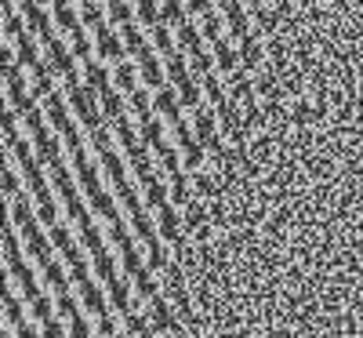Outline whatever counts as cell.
<instances>
[{
  "label": "cell",
  "instance_id": "obj_24",
  "mask_svg": "<svg viewBox=\"0 0 363 338\" xmlns=\"http://www.w3.org/2000/svg\"><path fill=\"white\" fill-rule=\"evenodd\" d=\"M174 40H178V51H186L189 58L203 51V33H200V26H196L193 18H189L186 26H178V33H174Z\"/></svg>",
  "mask_w": 363,
  "mask_h": 338
},
{
  "label": "cell",
  "instance_id": "obj_18",
  "mask_svg": "<svg viewBox=\"0 0 363 338\" xmlns=\"http://www.w3.org/2000/svg\"><path fill=\"white\" fill-rule=\"evenodd\" d=\"M48 48V62L55 66V73L58 77H73V73H80L77 70V55H73V48L69 44H62V40H51V44H44Z\"/></svg>",
  "mask_w": 363,
  "mask_h": 338
},
{
  "label": "cell",
  "instance_id": "obj_1",
  "mask_svg": "<svg viewBox=\"0 0 363 338\" xmlns=\"http://www.w3.org/2000/svg\"><path fill=\"white\" fill-rule=\"evenodd\" d=\"M99 160H102V168H106V178L113 182V193H116L120 207H124V214L131 219V229H135V236L145 244V251H149V248H157V244H160L157 222L149 219V211H145V200H142V193L135 190V182L128 178V164H124V157H120L116 149H102V153H99Z\"/></svg>",
  "mask_w": 363,
  "mask_h": 338
},
{
  "label": "cell",
  "instance_id": "obj_19",
  "mask_svg": "<svg viewBox=\"0 0 363 338\" xmlns=\"http://www.w3.org/2000/svg\"><path fill=\"white\" fill-rule=\"evenodd\" d=\"M153 106H157V113H160V120H167V124H178L182 120V95L167 84V87H160V91H153Z\"/></svg>",
  "mask_w": 363,
  "mask_h": 338
},
{
  "label": "cell",
  "instance_id": "obj_52",
  "mask_svg": "<svg viewBox=\"0 0 363 338\" xmlns=\"http://www.w3.org/2000/svg\"><path fill=\"white\" fill-rule=\"evenodd\" d=\"M55 302H58V313H62L66 320H73V317H80V302H77V298H73L69 291H62V295H58Z\"/></svg>",
  "mask_w": 363,
  "mask_h": 338
},
{
  "label": "cell",
  "instance_id": "obj_17",
  "mask_svg": "<svg viewBox=\"0 0 363 338\" xmlns=\"http://www.w3.org/2000/svg\"><path fill=\"white\" fill-rule=\"evenodd\" d=\"M149 153H153V149H149L145 142H135V146H128V149H124V160L131 164V171L138 175L142 186H145L149 178H157V168H153V160H149Z\"/></svg>",
  "mask_w": 363,
  "mask_h": 338
},
{
  "label": "cell",
  "instance_id": "obj_6",
  "mask_svg": "<svg viewBox=\"0 0 363 338\" xmlns=\"http://www.w3.org/2000/svg\"><path fill=\"white\" fill-rule=\"evenodd\" d=\"M22 120L29 128V138H33V149H37L40 164H48V168L62 164V146H58V138L51 131V120H44V109H29Z\"/></svg>",
  "mask_w": 363,
  "mask_h": 338
},
{
  "label": "cell",
  "instance_id": "obj_3",
  "mask_svg": "<svg viewBox=\"0 0 363 338\" xmlns=\"http://www.w3.org/2000/svg\"><path fill=\"white\" fill-rule=\"evenodd\" d=\"M109 240L116 244L128 280H135V295L145 298V302H149V298H157L160 291H157V280H153V269H149V262L142 258V251H138L135 236L128 233V226H124V222H113V226H109Z\"/></svg>",
  "mask_w": 363,
  "mask_h": 338
},
{
  "label": "cell",
  "instance_id": "obj_43",
  "mask_svg": "<svg viewBox=\"0 0 363 338\" xmlns=\"http://www.w3.org/2000/svg\"><path fill=\"white\" fill-rule=\"evenodd\" d=\"M80 244L87 248V255H102V251H109V244L102 240V233H99V226H95V222L80 229Z\"/></svg>",
  "mask_w": 363,
  "mask_h": 338
},
{
  "label": "cell",
  "instance_id": "obj_41",
  "mask_svg": "<svg viewBox=\"0 0 363 338\" xmlns=\"http://www.w3.org/2000/svg\"><path fill=\"white\" fill-rule=\"evenodd\" d=\"M106 11H109V22H113V26H128V22L138 18V15L131 11V0H106Z\"/></svg>",
  "mask_w": 363,
  "mask_h": 338
},
{
  "label": "cell",
  "instance_id": "obj_9",
  "mask_svg": "<svg viewBox=\"0 0 363 338\" xmlns=\"http://www.w3.org/2000/svg\"><path fill=\"white\" fill-rule=\"evenodd\" d=\"M149 324H153V331H160V334H182V317L171 305V298H164V295L149 298Z\"/></svg>",
  "mask_w": 363,
  "mask_h": 338
},
{
  "label": "cell",
  "instance_id": "obj_31",
  "mask_svg": "<svg viewBox=\"0 0 363 338\" xmlns=\"http://www.w3.org/2000/svg\"><path fill=\"white\" fill-rule=\"evenodd\" d=\"M15 62H18L22 70H33V66L40 62V48H37V40L29 37V33H22V37L15 40Z\"/></svg>",
  "mask_w": 363,
  "mask_h": 338
},
{
  "label": "cell",
  "instance_id": "obj_34",
  "mask_svg": "<svg viewBox=\"0 0 363 338\" xmlns=\"http://www.w3.org/2000/svg\"><path fill=\"white\" fill-rule=\"evenodd\" d=\"M40 273H44V284H48L55 295L69 291V276H66V269H62V266H58V258H51L48 266H40Z\"/></svg>",
  "mask_w": 363,
  "mask_h": 338
},
{
  "label": "cell",
  "instance_id": "obj_47",
  "mask_svg": "<svg viewBox=\"0 0 363 338\" xmlns=\"http://www.w3.org/2000/svg\"><path fill=\"white\" fill-rule=\"evenodd\" d=\"M182 160H186V171H200L203 168V160H207V146L196 138V142H189L186 149H182Z\"/></svg>",
  "mask_w": 363,
  "mask_h": 338
},
{
  "label": "cell",
  "instance_id": "obj_51",
  "mask_svg": "<svg viewBox=\"0 0 363 338\" xmlns=\"http://www.w3.org/2000/svg\"><path fill=\"white\" fill-rule=\"evenodd\" d=\"M171 128H174V142H178V149H186L189 142H196V131H193V124H189L186 116H182L178 124H171Z\"/></svg>",
  "mask_w": 363,
  "mask_h": 338
},
{
  "label": "cell",
  "instance_id": "obj_46",
  "mask_svg": "<svg viewBox=\"0 0 363 338\" xmlns=\"http://www.w3.org/2000/svg\"><path fill=\"white\" fill-rule=\"evenodd\" d=\"M124 331H128V334H135V338L153 334V324H149V313H138V310H131V313L124 317Z\"/></svg>",
  "mask_w": 363,
  "mask_h": 338
},
{
  "label": "cell",
  "instance_id": "obj_61",
  "mask_svg": "<svg viewBox=\"0 0 363 338\" xmlns=\"http://www.w3.org/2000/svg\"><path fill=\"white\" fill-rule=\"evenodd\" d=\"M218 4V11H225V8H233V4H240V0H215Z\"/></svg>",
  "mask_w": 363,
  "mask_h": 338
},
{
  "label": "cell",
  "instance_id": "obj_44",
  "mask_svg": "<svg viewBox=\"0 0 363 338\" xmlns=\"http://www.w3.org/2000/svg\"><path fill=\"white\" fill-rule=\"evenodd\" d=\"M80 18H84L87 29H102L109 22V11L99 8V0H87V4H80Z\"/></svg>",
  "mask_w": 363,
  "mask_h": 338
},
{
  "label": "cell",
  "instance_id": "obj_2",
  "mask_svg": "<svg viewBox=\"0 0 363 338\" xmlns=\"http://www.w3.org/2000/svg\"><path fill=\"white\" fill-rule=\"evenodd\" d=\"M4 149L15 157V164H18L22 178H26L29 197H33V207H37V219H40L48 229L58 226V204H55V193H51V186H48V178H44V164H40V157H37V149H29L26 138H18L15 146H4Z\"/></svg>",
  "mask_w": 363,
  "mask_h": 338
},
{
  "label": "cell",
  "instance_id": "obj_45",
  "mask_svg": "<svg viewBox=\"0 0 363 338\" xmlns=\"http://www.w3.org/2000/svg\"><path fill=\"white\" fill-rule=\"evenodd\" d=\"M120 37H124V44H128L131 58H135L138 51H145V48H149V44H145V37H142V29H138V18H135V22H128V26H120Z\"/></svg>",
  "mask_w": 363,
  "mask_h": 338
},
{
  "label": "cell",
  "instance_id": "obj_50",
  "mask_svg": "<svg viewBox=\"0 0 363 338\" xmlns=\"http://www.w3.org/2000/svg\"><path fill=\"white\" fill-rule=\"evenodd\" d=\"M55 310H58V302H51L48 295H40L37 302H29V313H33L40 324H48V320H55Z\"/></svg>",
  "mask_w": 363,
  "mask_h": 338
},
{
  "label": "cell",
  "instance_id": "obj_15",
  "mask_svg": "<svg viewBox=\"0 0 363 338\" xmlns=\"http://www.w3.org/2000/svg\"><path fill=\"white\" fill-rule=\"evenodd\" d=\"M106 295H109V305L120 317H128L131 310H138V295H131V280H124V276H116L113 284H106Z\"/></svg>",
  "mask_w": 363,
  "mask_h": 338
},
{
  "label": "cell",
  "instance_id": "obj_63",
  "mask_svg": "<svg viewBox=\"0 0 363 338\" xmlns=\"http://www.w3.org/2000/svg\"><path fill=\"white\" fill-rule=\"evenodd\" d=\"M116 338H128V334H116Z\"/></svg>",
  "mask_w": 363,
  "mask_h": 338
},
{
  "label": "cell",
  "instance_id": "obj_10",
  "mask_svg": "<svg viewBox=\"0 0 363 338\" xmlns=\"http://www.w3.org/2000/svg\"><path fill=\"white\" fill-rule=\"evenodd\" d=\"M135 62H138V73H142V87L160 91V87L171 84V80H167V66H160V55H157L153 48L138 51V55H135Z\"/></svg>",
  "mask_w": 363,
  "mask_h": 338
},
{
  "label": "cell",
  "instance_id": "obj_12",
  "mask_svg": "<svg viewBox=\"0 0 363 338\" xmlns=\"http://www.w3.org/2000/svg\"><path fill=\"white\" fill-rule=\"evenodd\" d=\"M225 87H229V99L240 102V106L258 102V84H255V73H247V70L229 73V77H225Z\"/></svg>",
  "mask_w": 363,
  "mask_h": 338
},
{
  "label": "cell",
  "instance_id": "obj_39",
  "mask_svg": "<svg viewBox=\"0 0 363 338\" xmlns=\"http://www.w3.org/2000/svg\"><path fill=\"white\" fill-rule=\"evenodd\" d=\"M4 200H15L18 193H22V182H18V171H15V157L4 149Z\"/></svg>",
  "mask_w": 363,
  "mask_h": 338
},
{
  "label": "cell",
  "instance_id": "obj_25",
  "mask_svg": "<svg viewBox=\"0 0 363 338\" xmlns=\"http://www.w3.org/2000/svg\"><path fill=\"white\" fill-rule=\"evenodd\" d=\"M113 80H116V91H124V95H131V91L142 87V73H138V62H116L113 70Z\"/></svg>",
  "mask_w": 363,
  "mask_h": 338
},
{
  "label": "cell",
  "instance_id": "obj_29",
  "mask_svg": "<svg viewBox=\"0 0 363 338\" xmlns=\"http://www.w3.org/2000/svg\"><path fill=\"white\" fill-rule=\"evenodd\" d=\"M193 15H189V4H186V0H160V22L164 26H186Z\"/></svg>",
  "mask_w": 363,
  "mask_h": 338
},
{
  "label": "cell",
  "instance_id": "obj_23",
  "mask_svg": "<svg viewBox=\"0 0 363 338\" xmlns=\"http://www.w3.org/2000/svg\"><path fill=\"white\" fill-rule=\"evenodd\" d=\"M211 51H215V62H218V73H222V77H229V73L240 70V51L233 48L229 37H222L218 44H211Z\"/></svg>",
  "mask_w": 363,
  "mask_h": 338
},
{
  "label": "cell",
  "instance_id": "obj_32",
  "mask_svg": "<svg viewBox=\"0 0 363 338\" xmlns=\"http://www.w3.org/2000/svg\"><path fill=\"white\" fill-rule=\"evenodd\" d=\"M128 109H131V106H128V95H124V91L113 87L109 95H102V116L109 120V124H116L120 116H128Z\"/></svg>",
  "mask_w": 363,
  "mask_h": 338
},
{
  "label": "cell",
  "instance_id": "obj_60",
  "mask_svg": "<svg viewBox=\"0 0 363 338\" xmlns=\"http://www.w3.org/2000/svg\"><path fill=\"white\" fill-rule=\"evenodd\" d=\"M244 8L255 15V11H258V8H265V4H262V0H244Z\"/></svg>",
  "mask_w": 363,
  "mask_h": 338
},
{
  "label": "cell",
  "instance_id": "obj_28",
  "mask_svg": "<svg viewBox=\"0 0 363 338\" xmlns=\"http://www.w3.org/2000/svg\"><path fill=\"white\" fill-rule=\"evenodd\" d=\"M138 128H142V142L153 149V153H160L167 146V120L153 116V120H145V124H138Z\"/></svg>",
  "mask_w": 363,
  "mask_h": 338
},
{
  "label": "cell",
  "instance_id": "obj_37",
  "mask_svg": "<svg viewBox=\"0 0 363 338\" xmlns=\"http://www.w3.org/2000/svg\"><path fill=\"white\" fill-rule=\"evenodd\" d=\"M182 219H186V229H189V233L203 229V226H207V207H203V200L193 197L186 207H182Z\"/></svg>",
  "mask_w": 363,
  "mask_h": 338
},
{
  "label": "cell",
  "instance_id": "obj_55",
  "mask_svg": "<svg viewBox=\"0 0 363 338\" xmlns=\"http://www.w3.org/2000/svg\"><path fill=\"white\" fill-rule=\"evenodd\" d=\"M291 120H294L298 128H301V124H309V120H313V106H309L306 99H298V102H294V116H291Z\"/></svg>",
  "mask_w": 363,
  "mask_h": 338
},
{
  "label": "cell",
  "instance_id": "obj_7",
  "mask_svg": "<svg viewBox=\"0 0 363 338\" xmlns=\"http://www.w3.org/2000/svg\"><path fill=\"white\" fill-rule=\"evenodd\" d=\"M44 113H48V120H51V128L62 135V142H66V149L69 153H77V149H84V135H80V124L69 116V99H66V91L62 95H48L44 99Z\"/></svg>",
  "mask_w": 363,
  "mask_h": 338
},
{
  "label": "cell",
  "instance_id": "obj_21",
  "mask_svg": "<svg viewBox=\"0 0 363 338\" xmlns=\"http://www.w3.org/2000/svg\"><path fill=\"white\" fill-rule=\"evenodd\" d=\"M80 302H84V310L91 313V317H109L113 313V305H109V295H102V288L95 284V280H87L84 288H80Z\"/></svg>",
  "mask_w": 363,
  "mask_h": 338
},
{
  "label": "cell",
  "instance_id": "obj_11",
  "mask_svg": "<svg viewBox=\"0 0 363 338\" xmlns=\"http://www.w3.org/2000/svg\"><path fill=\"white\" fill-rule=\"evenodd\" d=\"M95 51L102 55V62H124V58H128L124 37H120L109 22H106L102 29H95Z\"/></svg>",
  "mask_w": 363,
  "mask_h": 338
},
{
  "label": "cell",
  "instance_id": "obj_36",
  "mask_svg": "<svg viewBox=\"0 0 363 338\" xmlns=\"http://www.w3.org/2000/svg\"><path fill=\"white\" fill-rule=\"evenodd\" d=\"M84 29H87V26H80V29H73V33H69V48H73V55H77V62H87V58L99 55V51H95V40H91Z\"/></svg>",
  "mask_w": 363,
  "mask_h": 338
},
{
  "label": "cell",
  "instance_id": "obj_62",
  "mask_svg": "<svg viewBox=\"0 0 363 338\" xmlns=\"http://www.w3.org/2000/svg\"><path fill=\"white\" fill-rule=\"evenodd\" d=\"M44 4H58V0H44Z\"/></svg>",
  "mask_w": 363,
  "mask_h": 338
},
{
  "label": "cell",
  "instance_id": "obj_48",
  "mask_svg": "<svg viewBox=\"0 0 363 338\" xmlns=\"http://www.w3.org/2000/svg\"><path fill=\"white\" fill-rule=\"evenodd\" d=\"M135 15H138V22L142 26H160V4L157 0H135Z\"/></svg>",
  "mask_w": 363,
  "mask_h": 338
},
{
  "label": "cell",
  "instance_id": "obj_4",
  "mask_svg": "<svg viewBox=\"0 0 363 338\" xmlns=\"http://www.w3.org/2000/svg\"><path fill=\"white\" fill-rule=\"evenodd\" d=\"M69 157H73V175H77V182H80V190H84L91 211L102 214L109 226H113V222H124V219H120V207H116V197L102 186L99 168H95V160L87 157V149H77V153H69Z\"/></svg>",
  "mask_w": 363,
  "mask_h": 338
},
{
  "label": "cell",
  "instance_id": "obj_20",
  "mask_svg": "<svg viewBox=\"0 0 363 338\" xmlns=\"http://www.w3.org/2000/svg\"><path fill=\"white\" fill-rule=\"evenodd\" d=\"M218 113H215V106H196L193 109V131H196V138L207 146L211 138H218Z\"/></svg>",
  "mask_w": 363,
  "mask_h": 338
},
{
  "label": "cell",
  "instance_id": "obj_8",
  "mask_svg": "<svg viewBox=\"0 0 363 338\" xmlns=\"http://www.w3.org/2000/svg\"><path fill=\"white\" fill-rule=\"evenodd\" d=\"M48 236H51V244H55V251L66 258V266H69V276L77 280V288H84L87 280H91V269H87V258H84V248L73 240V233H69V226H51L48 229Z\"/></svg>",
  "mask_w": 363,
  "mask_h": 338
},
{
  "label": "cell",
  "instance_id": "obj_13",
  "mask_svg": "<svg viewBox=\"0 0 363 338\" xmlns=\"http://www.w3.org/2000/svg\"><path fill=\"white\" fill-rule=\"evenodd\" d=\"M84 84L95 91V95L102 99V95H109V91L116 87V80H113V73L106 70V62H99V58H87L84 62Z\"/></svg>",
  "mask_w": 363,
  "mask_h": 338
},
{
  "label": "cell",
  "instance_id": "obj_56",
  "mask_svg": "<svg viewBox=\"0 0 363 338\" xmlns=\"http://www.w3.org/2000/svg\"><path fill=\"white\" fill-rule=\"evenodd\" d=\"M95 331H99L102 338H116V334H120V331H116V320H113V313H109V317H99V320H95Z\"/></svg>",
  "mask_w": 363,
  "mask_h": 338
},
{
  "label": "cell",
  "instance_id": "obj_33",
  "mask_svg": "<svg viewBox=\"0 0 363 338\" xmlns=\"http://www.w3.org/2000/svg\"><path fill=\"white\" fill-rule=\"evenodd\" d=\"M200 33H203L207 44H218V40L225 37V15H222V11L203 15V18H200Z\"/></svg>",
  "mask_w": 363,
  "mask_h": 338
},
{
  "label": "cell",
  "instance_id": "obj_26",
  "mask_svg": "<svg viewBox=\"0 0 363 338\" xmlns=\"http://www.w3.org/2000/svg\"><path fill=\"white\" fill-rule=\"evenodd\" d=\"M51 15H55V26L62 29V33L69 37L73 29H80L84 26V18H80V11L69 4V0H58V4H51Z\"/></svg>",
  "mask_w": 363,
  "mask_h": 338
},
{
  "label": "cell",
  "instance_id": "obj_16",
  "mask_svg": "<svg viewBox=\"0 0 363 338\" xmlns=\"http://www.w3.org/2000/svg\"><path fill=\"white\" fill-rule=\"evenodd\" d=\"M222 15H225V33H229L236 44L251 37V22H255V18H251V11L244 8V0H240V4H233V8H225Z\"/></svg>",
  "mask_w": 363,
  "mask_h": 338
},
{
  "label": "cell",
  "instance_id": "obj_54",
  "mask_svg": "<svg viewBox=\"0 0 363 338\" xmlns=\"http://www.w3.org/2000/svg\"><path fill=\"white\" fill-rule=\"evenodd\" d=\"M66 327H69V338H95V331H91V324H87L84 317L66 320Z\"/></svg>",
  "mask_w": 363,
  "mask_h": 338
},
{
  "label": "cell",
  "instance_id": "obj_14",
  "mask_svg": "<svg viewBox=\"0 0 363 338\" xmlns=\"http://www.w3.org/2000/svg\"><path fill=\"white\" fill-rule=\"evenodd\" d=\"M0 298H4V324L8 327H22L26 324V305L15 295V284H11V273L8 269H4V288H0Z\"/></svg>",
  "mask_w": 363,
  "mask_h": 338
},
{
  "label": "cell",
  "instance_id": "obj_40",
  "mask_svg": "<svg viewBox=\"0 0 363 338\" xmlns=\"http://www.w3.org/2000/svg\"><path fill=\"white\" fill-rule=\"evenodd\" d=\"M149 33H153V51L157 55H164V58H171L174 51H178V40L171 37V29L160 22V26H153V29H149Z\"/></svg>",
  "mask_w": 363,
  "mask_h": 338
},
{
  "label": "cell",
  "instance_id": "obj_64",
  "mask_svg": "<svg viewBox=\"0 0 363 338\" xmlns=\"http://www.w3.org/2000/svg\"><path fill=\"white\" fill-rule=\"evenodd\" d=\"M80 4H87V0H80Z\"/></svg>",
  "mask_w": 363,
  "mask_h": 338
},
{
  "label": "cell",
  "instance_id": "obj_38",
  "mask_svg": "<svg viewBox=\"0 0 363 338\" xmlns=\"http://www.w3.org/2000/svg\"><path fill=\"white\" fill-rule=\"evenodd\" d=\"M193 193H196L200 200H215V197H218V182H215V175H211L207 168L193 171Z\"/></svg>",
  "mask_w": 363,
  "mask_h": 338
},
{
  "label": "cell",
  "instance_id": "obj_42",
  "mask_svg": "<svg viewBox=\"0 0 363 338\" xmlns=\"http://www.w3.org/2000/svg\"><path fill=\"white\" fill-rule=\"evenodd\" d=\"M91 269H95V276L99 280H106V284H113L116 280V262H113V255L109 251H102V255H91Z\"/></svg>",
  "mask_w": 363,
  "mask_h": 338
},
{
  "label": "cell",
  "instance_id": "obj_57",
  "mask_svg": "<svg viewBox=\"0 0 363 338\" xmlns=\"http://www.w3.org/2000/svg\"><path fill=\"white\" fill-rule=\"evenodd\" d=\"M269 153H272V146H269V138H265V135H258V138L251 142V157H255V160H265V157H269Z\"/></svg>",
  "mask_w": 363,
  "mask_h": 338
},
{
  "label": "cell",
  "instance_id": "obj_27",
  "mask_svg": "<svg viewBox=\"0 0 363 338\" xmlns=\"http://www.w3.org/2000/svg\"><path fill=\"white\" fill-rule=\"evenodd\" d=\"M55 66L51 62H37L33 66V99H48V95H55Z\"/></svg>",
  "mask_w": 363,
  "mask_h": 338
},
{
  "label": "cell",
  "instance_id": "obj_58",
  "mask_svg": "<svg viewBox=\"0 0 363 338\" xmlns=\"http://www.w3.org/2000/svg\"><path fill=\"white\" fill-rule=\"evenodd\" d=\"M186 4H189V15H211V11H215V0H186Z\"/></svg>",
  "mask_w": 363,
  "mask_h": 338
},
{
  "label": "cell",
  "instance_id": "obj_30",
  "mask_svg": "<svg viewBox=\"0 0 363 338\" xmlns=\"http://www.w3.org/2000/svg\"><path fill=\"white\" fill-rule=\"evenodd\" d=\"M128 106H131V113H135L138 124H145V120H153V116H157V106H153V99H149V87L131 91V95H128Z\"/></svg>",
  "mask_w": 363,
  "mask_h": 338
},
{
  "label": "cell",
  "instance_id": "obj_35",
  "mask_svg": "<svg viewBox=\"0 0 363 338\" xmlns=\"http://www.w3.org/2000/svg\"><path fill=\"white\" fill-rule=\"evenodd\" d=\"M167 186H171V200L178 204V207H186L196 193H193V186H189V175L186 171H178V175H171L167 178Z\"/></svg>",
  "mask_w": 363,
  "mask_h": 338
},
{
  "label": "cell",
  "instance_id": "obj_53",
  "mask_svg": "<svg viewBox=\"0 0 363 338\" xmlns=\"http://www.w3.org/2000/svg\"><path fill=\"white\" fill-rule=\"evenodd\" d=\"M113 135H116V131H109V124H106V128H99V131H91V149H95V153L113 149Z\"/></svg>",
  "mask_w": 363,
  "mask_h": 338
},
{
  "label": "cell",
  "instance_id": "obj_59",
  "mask_svg": "<svg viewBox=\"0 0 363 338\" xmlns=\"http://www.w3.org/2000/svg\"><path fill=\"white\" fill-rule=\"evenodd\" d=\"M15 334H18V338H44V331H37L33 324H22V327H15Z\"/></svg>",
  "mask_w": 363,
  "mask_h": 338
},
{
  "label": "cell",
  "instance_id": "obj_5",
  "mask_svg": "<svg viewBox=\"0 0 363 338\" xmlns=\"http://www.w3.org/2000/svg\"><path fill=\"white\" fill-rule=\"evenodd\" d=\"M51 171V182H55V190H58V197H62V207H66V214L77 222V229H84V226H91L95 219H91V211H87V197H84V190H80V182L73 178V168H66V160L62 164H55V168H48Z\"/></svg>",
  "mask_w": 363,
  "mask_h": 338
},
{
  "label": "cell",
  "instance_id": "obj_22",
  "mask_svg": "<svg viewBox=\"0 0 363 338\" xmlns=\"http://www.w3.org/2000/svg\"><path fill=\"white\" fill-rule=\"evenodd\" d=\"M236 51H240V70H247V73H258V70H262L265 51H262V40H258L255 33H251L247 40H240Z\"/></svg>",
  "mask_w": 363,
  "mask_h": 338
},
{
  "label": "cell",
  "instance_id": "obj_49",
  "mask_svg": "<svg viewBox=\"0 0 363 338\" xmlns=\"http://www.w3.org/2000/svg\"><path fill=\"white\" fill-rule=\"evenodd\" d=\"M244 124H247L251 131L265 128V124H269V113H265V106H258V102H247V106H244Z\"/></svg>",
  "mask_w": 363,
  "mask_h": 338
}]
</instances>
